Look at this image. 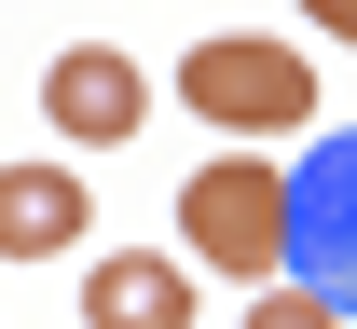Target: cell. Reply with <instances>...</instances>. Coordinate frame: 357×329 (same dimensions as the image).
<instances>
[{
  "instance_id": "1",
  "label": "cell",
  "mask_w": 357,
  "mask_h": 329,
  "mask_svg": "<svg viewBox=\"0 0 357 329\" xmlns=\"http://www.w3.org/2000/svg\"><path fill=\"white\" fill-rule=\"evenodd\" d=\"M178 261H206L234 288H289V165L261 151H206L178 192Z\"/></svg>"
},
{
  "instance_id": "2",
  "label": "cell",
  "mask_w": 357,
  "mask_h": 329,
  "mask_svg": "<svg viewBox=\"0 0 357 329\" xmlns=\"http://www.w3.org/2000/svg\"><path fill=\"white\" fill-rule=\"evenodd\" d=\"M178 96H192L220 138H303L316 124V69L289 42H192L178 55Z\"/></svg>"
},
{
  "instance_id": "3",
  "label": "cell",
  "mask_w": 357,
  "mask_h": 329,
  "mask_svg": "<svg viewBox=\"0 0 357 329\" xmlns=\"http://www.w3.org/2000/svg\"><path fill=\"white\" fill-rule=\"evenodd\" d=\"M289 275L357 329V124L289 165Z\"/></svg>"
},
{
  "instance_id": "4",
  "label": "cell",
  "mask_w": 357,
  "mask_h": 329,
  "mask_svg": "<svg viewBox=\"0 0 357 329\" xmlns=\"http://www.w3.org/2000/svg\"><path fill=\"white\" fill-rule=\"evenodd\" d=\"M42 124L69 151H124L137 124H151V83H137V55H110V42H69L42 69Z\"/></svg>"
},
{
  "instance_id": "5",
  "label": "cell",
  "mask_w": 357,
  "mask_h": 329,
  "mask_svg": "<svg viewBox=\"0 0 357 329\" xmlns=\"http://www.w3.org/2000/svg\"><path fill=\"white\" fill-rule=\"evenodd\" d=\"M83 329H192V261H165V247L83 261Z\"/></svg>"
},
{
  "instance_id": "6",
  "label": "cell",
  "mask_w": 357,
  "mask_h": 329,
  "mask_svg": "<svg viewBox=\"0 0 357 329\" xmlns=\"http://www.w3.org/2000/svg\"><path fill=\"white\" fill-rule=\"evenodd\" d=\"M83 220H96V206H83L69 165H0V261H55Z\"/></svg>"
},
{
  "instance_id": "7",
  "label": "cell",
  "mask_w": 357,
  "mask_h": 329,
  "mask_svg": "<svg viewBox=\"0 0 357 329\" xmlns=\"http://www.w3.org/2000/svg\"><path fill=\"white\" fill-rule=\"evenodd\" d=\"M248 329H344V316H330V302L289 275V288H261V302H248Z\"/></svg>"
},
{
  "instance_id": "8",
  "label": "cell",
  "mask_w": 357,
  "mask_h": 329,
  "mask_svg": "<svg viewBox=\"0 0 357 329\" xmlns=\"http://www.w3.org/2000/svg\"><path fill=\"white\" fill-rule=\"evenodd\" d=\"M303 14H316V28H330V42H357V0H303Z\"/></svg>"
}]
</instances>
